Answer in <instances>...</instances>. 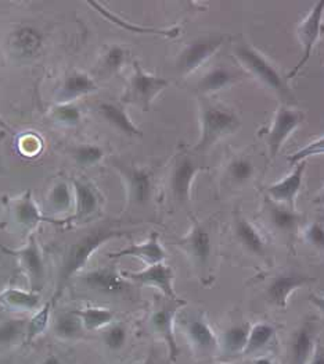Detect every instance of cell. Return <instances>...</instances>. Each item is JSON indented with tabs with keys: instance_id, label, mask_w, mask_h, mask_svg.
I'll use <instances>...</instances> for the list:
<instances>
[{
	"instance_id": "obj_30",
	"label": "cell",
	"mask_w": 324,
	"mask_h": 364,
	"mask_svg": "<svg viewBox=\"0 0 324 364\" xmlns=\"http://www.w3.org/2000/svg\"><path fill=\"white\" fill-rule=\"evenodd\" d=\"M250 330L251 328L245 324H237V326H232L230 328H228L222 335V341L219 343L223 353L230 358L237 356V355H242L247 348Z\"/></svg>"
},
{
	"instance_id": "obj_32",
	"label": "cell",
	"mask_w": 324,
	"mask_h": 364,
	"mask_svg": "<svg viewBox=\"0 0 324 364\" xmlns=\"http://www.w3.org/2000/svg\"><path fill=\"white\" fill-rule=\"evenodd\" d=\"M86 331H97L113 324L116 313L106 307H85L75 310Z\"/></svg>"
},
{
	"instance_id": "obj_13",
	"label": "cell",
	"mask_w": 324,
	"mask_h": 364,
	"mask_svg": "<svg viewBox=\"0 0 324 364\" xmlns=\"http://www.w3.org/2000/svg\"><path fill=\"white\" fill-rule=\"evenodd\" d=\"M315 282L313 277L301 273H283L273 277L266 287V298L279 309H284L296 289Z\"/></svg>"
},
{
	"instance_id": "obj_36",
	"label": "cell",
	"mask_w": 324,
	"mask_h": 364,
	"mask_svg": "<svg viewBox=\"0 0 324 364\" xmlns=\"http://www.w3.org/2000/svg\"><path fill=\"white\" fill-rule=\"evenodd\" d=\"M52 301H49L45 306H42L40 309H38L35 311V314L32 316V318L28 320L27 324V343H30L33 339H36L38 336L43 334L46 331V328L49 327V321H50V314H52Z\"/></svg>"
},
{
	"instance_id": "obj_22",
	"label": "cell",
	"mask_w": 324,
	"mask_h": 364,
	"mask_svg": "<svg viewBox=\"0 0 324 364\" xmlns=\"http://www.w3.org/2000/svg\"><path fill=\"white\" fill-rule=\"evenodd\" d=\"M97 110L101 119L108 125H111L116 131H118L119 134L130 138L143 135L139 127L132 122V119L129 117V114L126 113L122 105L114 103V102H101Z\"/></svg>"
},
{
	"instance_id": "obj_10",
	"label": "cell",
	"mask_w": 324,
	"mask_h": 364,
	"mask_svg": "<svg viewBox=\"0 0 324 364\" xmlns=\"http://www.w3.org/2000/svg\"><path fill=\"white\" fill-rule=\"evenodd\" d=\"M4 250L17 257L20 266L23 267L24 273L28 278L30 291L33 292L40 291L46 279V264L36 238L30 235L28 242L26 243L21 249H17V250L4 249Z\"/></svg>"
},
{
	"instance_id": "obj_40",
	"label": "cell",
	"mask_w": 324,
	"mask_h": 364,
	"mask_svg": "<svg viewBox=\"0 0 324 364\" xmlns=\"http://www.w3.org/2000/svg\"><path fill=\"white\" fill-rule=\"evenodd\" d=\"M126 56H128V52L119 45H113L107 48V50L103 53V58H101L103 71L110 75L118 74L121 68L126 63Z\"/></svg>"
},
{
	"instance_id": "obj_39",
	"label": "cell",
	"mask_w": 324,
	"mask_h": 364,
	"mask_svg": "<svg viewBox=\"0 0 324 364\" xmlns=\"http://www.w3.org/2000/svg\"><path fill=\"white\" fill-rule=\"evenodd\" d=\"M90 6H93L100 14H103L106 18H108L111 23L117 24L118 27L130 30L132 32H140V33H154V35H161V36H168V38H175L179 35V30L177 28H171V30H157V28H142V27H135V26H129L126 21L121 20L117 16L108 13L106 9H103V6L100 3H89Z\"/></svg>"
},
{
	"instance_id": "obj_8",
	"label": "cell",
	"mask_w": 324,
	"mask_h": 364,
	"mask_svg": "<svg viewBox=\"0 0 324 364\" xmlns=\"http://www.w3.org/2000/svg\"><path fill=\"white\" fill-rule=\"evenodd\" d=\"M116 168L122 176L128 200L133 206H145L152 198V176L147 168L125 164V163H114Z\"/></svg>"
},
{
	"instance_id": "obj_34",
	"label": "cell",
	"mask_w": 324,
	"mask_h": 364,
	"mask_svg": "<svg viewBox=\"0 0 324 364\" xmlns=\"http://www.w3.org/2000/svg\"><path fill=\"white\" fill-rule=\"evenodd\" d=\"M82 321L75 311L61 313L55 320V335L64 341H74L82 336Z\"/></svg>"
},
{
	"instance_id": "obj_27",
	"label": "cell",
	"mask_w": 324,
	"mask_h": 364,
	"mask_svg": "<svg viewBox=\"0 0 324 364\" xmlns=\"http://www.w3.org/2000/svg\"><path fill=\"white\" fill-rule=\"evenodd\" d=\"M13 217L14 221L24 230H33L40 224L42 221H46L48 218L42 214L39 206L33 200L32 191H27L24 195H21L18 199L13 203Z\"/></svg>"
},
{
	"instance_id": "obj_20",
	"label": "cell",
	"mask_w": 324,
	"mask_h": 364,
	"mask_svg": "<svg viewBox=\"0 0 324 364\" xmlns=\"http://www.w3.org/2000/svg\"><path fill=\"white\" fill-rule=\"evenodd\" d=\"M72 186H74V196H75L74 198L75 214L71 217V220L84 221L99 212L101 205V198L90 182L77 180L72 182Z\"/></svg>"
},
{
	"instance_id": "obj_35",
	"label": "cell",
	"mask_w": 324,
	"mask_h": 364,
	"mask_svg": "<svg viewBox=\"0 0 324 364\" xmlns=\"http://www.w3.org/2000/svg\"><path fill=\"white\" fill-rule=\"evenodd\" d=\"M28 320L9 318L0 323V346H13L27 335Z\"/></svg>"
},
{
	"instance_id": "obj_19",
	"label": "cell",
	"mask_w": 324,
	"mask_h": 364,
	"mask_svg": "<svg viewBox=\"0 0 324 364\" xmlns=\"http://www.w3.org/2000/svg\"><path fill=\"white\" fill-rule=\"evenodd\" d=\"M111 259L119 257H136L143 260L146 264H158L164 263L167 259V252L160 242V237L157 232H152L146 242L129 245L118 252H113L108 255Z\"/></svg>"
},
{
	"instance_id": "obj_45",
	"label": "cell",
	"mask_w": 324,
	"mask_h": 364,
	"mask_svg": "<svg viewBox=\"0 0 324 364\" xmlns=\"http://www.w3.org/2000/svg\"><path fill=\"white\" fill-rule=\"evenodd\" d=\"M309 301L313 304V306H315L322 314H324V296H319V295H316V294H311Z\"/></svg>"
},
{
	"instance_id": "obj_26",
	"label": "cell",
	"mask_w": 324,
	"mask_h": 364,
	"mask_svg": "<svg viewBox=\"0 0 324 364\" xmlns=\"http://www.w3.org/2000/svg\"><path fill=\"white\" fill-rule=\"evenodd\" d=\"M235 235L238 243L251 255L264 257L267 252L261 232L240 213L235 214Z\"/></svg>"
},
{
	"instance_id": "obj_44",
	"label": "cell",
	"mask_w": 324,
	"mask_h": 364,
	"mask_svg": "<svg viewBox=\"0 0 324 364\" xmlns=\"http://www.w3.org/2000/svg\"><path fill=\"white\" fill-rule=\"evenodd\" d=\"M308 364H324V346L320 343H316L313 356Z\"/></svg>"
},
{
	"instance_id": "obj_42",
	"label": "cell",
	"mask_w": 324,
	"mask_h": 364,
	"mask_svg": "<svg viewBox=\"0 0 324 364\" xmlns=\"http://www.w3.org/2000/svg\"><path fill=\"white\" fill-rule=\"evenodd\" d=\"M303 241L316 250H324V224L322 221L311 223L303 230Z\"/></svg>"
},
{
	"instance_id": "obj_25",
	"label": "cell",
	"mask_w": 324,
	"mask_h": 364,
	"mask_svg": "<svg viewBox=\"0 0 324 364\" xmlns=\"http://www.w3.org/2000/svg\"><path fill=\"white\" fill-rule=\"evenodd\" d=\"M238 77L240 74H237L235 70L225 65H216L209 71H206V74L199 80L196 90L204 96L212 95L235 85L238 81Z\"/></svg>"
},
{
	"instance_id": "obj_11",
	"label": "cell",
	"mask_w": 324,
	"mask_h": 364,
	"mask_svg": "<svg viewBox=\"0 0 324 364\" xmlns=\"http://www.w3.org/2000/svg\"><path fill=\"white\" fill-rule=\"evenodd\" d=\"M186 304L184 301H171V304H165L160 309H157L151 317H150V327L151 330L158 335L168 346L169 359L175 362L179 356V346L177 343V338L174 333V324H175V316L180 306Z\"/></svg>"
},
{
	"instance_id": "obj_18",
	"label": "cell",
	"mask_w": 324,
	"mask_h": 364,
	"mask_svg": "<svg viewBox=\"0 0 324 364\" xmlns=\"http://www.w3.org/2000/svg\"><path fill=\"white\" fill-rule=\"evenodd\" d=\"M123 275L117 273L114 269L103 267L96 269L81 277V284L91 291H97L107 295L121 294L126 289L128 284Z\"/></svg>"
},
{
	"instance_id": "obj_38",
	"label": "cell",
	"mask_w": 324,
	"mask_h": 364,
	"mask_svg": "<svg viewBox=\"0 0 324 364\" xmlns=\"http://www.w3.org/2000/svg\"><path fill=\"white\" fill-rule=\"evenodd\" d=\"M50 114L55 122L64 127H77L82 122L81 107L75 103H57Z\"/></svg>"
},
{
	"instance_id": "obj_21",
	"label": "cell",
	"mask_w": 324,
	"mask_h": 364,
	"mask_svg": "<svg viewBox=\"0 0 324 364\" xmlns=\"http://www.w3.org/2000/svg\"><path fill=\"white\" fill-rule=\"evenodd\" d=\"M99 90L96 81L86 73H72L67 75L57 91L59 103H74L75 100L88 96Z\"/></svg>"
},
{
	"instance_id": "obj_28",
	"label": "cell",
	"mask_w": 324,
	"mask_h": 364,
	"mask_svg": "<svg viewBox=\"0 0 324 364\" xmlns=\"http://www.w3.org/2000/svg\"><path fill=\"white\" fill-rule=\"evenodd\" d=\"M0 306L14 311H36L40 309V296L33 291L7 288L0 292Z\"/></svg>"
},
{
	"instance_id": "obj_9",
	"label": "cell",
	"mask_w": 324,
	"mask_h": 364,
	"mask_svg": "<svg viewBox=\"0 0 324 364\" xmlns=\"http://www.w3.org/2000/svg\"><path fill=\"white\" fill-rule=\"evenodd\" d=\"M303 122V114L289 106H280L266 134V144L270 157H276L281 151L284 142L294 134Z\"/></svg>"
},
{
	"instance_id": "obj_4",
	"label": "cell",
	"mask_w": 324,
	"mask_h": 364,
	"mask_svg": "<svg viewBox=\"0 0 324 364\" xmlns=\"http://www.w3.org/2000/svg\"><path fill=\"white\" fill-rule=\"evenodd\" d=\"M169 84V80L146 73L139 61H133V74L128 81L123 99L125 102L139 106L143 112H148L155 97L167 90Z\"/></svg>"
},
{
	"instance_id": "obj_17",
	"label": "cell",
	"mask_w": 324,
	"mask_h": 364,
	"mask_svg": "<svg viewBox=\"0 0 324 364\" xmlns=\"http://www.w3.org/2000/svg\"><path fill=\"white\" fill-rule=\"evenodd\" d=\"M264 210L266 220L274 231L284 235H291L298 231L302 221V214L296 212L295 208L276 203L272 199L266 198Z\"/></svg>"
},
{
	"instance_id": "obj_14",
	"label": "cell",
	"mask_w": 324,
	"mask_h": 364,
	"mask_svg": "<svg viewBox=\"0 0 324 364\" xmlns=\"http://www.w3.org/2000/svg\"><path fill=\"white\" fill-rule=\"evenodd\" d=\"M179 246L197 267L204 269L208 266L212 256V241L208 230L199 221H194L189 234L179 241Z\"/></svg>"
},
{
	"instance_id": "obj_12",
	"label": "cell",
	"mask_w": 324,
	"mask_h": 364,
	"mask_svg": "<svg viewBox=\"0 0 324 364\" xmlns=\"http://www.w3.org/2000/svg\"><path fill=\"white\" fill-rule=\"evenodd\" d=\"M123 277L139 285H146V287H152L158 289L168 299H172V301L179 299L174 288L175 274L174 270L165 263L151 264L145 270L136 272V273H123Z\"/></svg>"
},
{
	"instance_id": "obj_33",
	"label": "cell",
	"mask_w": 324,
	"mask_h": 364,
	"mask_svg": "<svg viewBox=\"0 0 324 364\" xmlns=\"http://www.w3.org/2000/svg\"><path fill=\"white\" fill-rule=\"evenodd\" d=\"M274 335H276V330H274L273 326H270L267 323L255 324L250 330L247 348H245L242 355L252 356V355H257V353L262 352L272 343V341L274 339Z\"/></svg>"
},
{
	"instance_id": "obj_6",
	"label": "cell",
	"mask_w": 324,
	"mask_h": 364,
	"mask_svg": "<svg viewBox=\"0 0 324 364\" xmlns=\"http://www.w3.org/2000/svg\"><path fill=\"white\" fill-rule=\"evenodd\" d=\"M206 166L196 161L191 156L183 154L172 166L169 174V192L172 199L179 205H186L191 199V188L196 177L206 170Z\"/></svg>"
},
{
	"instance_id": "obj_15",
	"label": "cell",
	"mask_w": 324,
	"mask_h": 364,
	"mask_svg": "<svg viewBox=\"0 0 324 364\" xmlns=\"http://www.w3.org/2000/svg\"><path fill=\"white\" fill-rule=\"evenodd\" d=\"M43 33L32 26H20L9 35V49L20 59H32L43 48Z\"/></svg>"
},
{
	"instance_id": "obj_31",
	"label": "cell",
	"mask_w": 324,
	"mask_h": 364,
	"mask_svg": "<svg viewBox=\"0 0 324 364\" xmlns=\"http://www.w3.org/2000/svg\"><path fill=\"white\" fill-rule=\"evenodd\" d=\"M46 203L50 213L67 214L71 212L74 206V196L68 182L60 181L55 183L46 196Z\"/></svg>"
},
{
	"instance_id": "obj_46",
	"label": "cell",
	"mask_w": 324,
	"mask_h": 364,
	"mask_svg": "<svg viewBox=\"0 0 324 364\" xmlns=\"http://www.w3.org/2000/svg\"><path fill=\"white\" fill-rule=\"evenodd\" d=\"M40 364H62V362H61V359H60L59 356H56V355H49V356H46V358L43 359V362Z\"/></svg>"
},
{
	"instance_id": "obj_1",
	"label": "cell",
	"mask_w": 324,
	"mask_h": 364,
	"mask_svg": "<svg viewBox=\"0 0 324 364\" xmlns=\"http://www.w3.org/2000/svg\"><path fill=\"white\" fill-rule=\"evenodd\" d=\"M122 232L117 230H110V228H99L90 231L88 235L82 237L77 242L72 243L69 249L65 253L64 262L61 264L59 273V282H57V291L50 299L52 304H56L59 301L61 294L64 292L65 287L68 282L79 273L81 270L85 269L88 264L90 257L96 250H99L106 242L121 237Z\"/></svg>"
},
{
	"instance_id": "obj_3",
	"label": "cell",
	"mask_w": 324,
	"mask_h": 364,
	"mask_svg": "<svg viewBox=\"0 0 324 364\" xmlns=\"http://www.w3.org/2000/svg\"><path fill=\"white\" fill-rule=\"evenodd\" d=\"M235 58L241 64V67L261 82L265 88L274 92L280 97L293 96L287 85V78H284L276 65L265 58L258 49H255L248 42H238L235 46Z\"/></svg>"
},
{
	"instance_id": "obj_2",
	"label": "cell",
	"mask_w": 324,
	"mask_h": 364,
	"mask_svg": "<svg viewBox=\"0 0 324 364\" xmlns=\"http://www.w3.org/2000/svg\"><path fill=\"white\" fill-rule=\"evenodd\" d=\"M240 119L236 113L209 100L200 102V139L194 146L196 152H206L220 139L235 134L240 128Z\"/></svg>"
},
{
	"instance_id": "obj_7",
	"label": "cell",
	"mask_w": 324,
	"mask_h": 364,
	"mask_svg": "<svg viewBox=\"0 0 324 364\" xmlns=\"http://www.w3.org/2000/svg\"><path fill=\"white\" fill-rule=\"evenodd\" d=\"M323 16H324V0L318 1L311 13L306 16V18L299 24L298 27V38L302 46V58L296 63L293 71L287 75V80L294 78L296 73L305 67V64L311 60L315 45L318 43L322 28H323Z\"/></svg>"
},
{
	"instance_id": "obj_24",
	"label": "cell",
	"mask_w": 324,
	"mask_h": 364,
	"mask_svg": "<svg viewBox=\"0 0 324 364\" xmlns=\"http://www.w3.org/2000/svg\"><path fill=\"white\" fill-rule=\"evenodd\" d=\"M186 335H187L191 346L203 355L213 353L219 348V342H218V338L213 333V330L201 317L191 318L187 323Z\"/></svg>"
},
{
	"instance_id": "obj_43",
	"label": "cell",
	"mask_w": 324,
	"mask_h": 364,
	"mask_svg": "<svg viewBox=\"0 0 324 364\" xmlns=\"http://www.w3.org/2000/svg\"><path fill=\"white\" fill-rule=\"evenodd\" d=\"M323 153L324 136L323 138H320V139H318V141H315V142H311V144H309L308 146H305L303 149H301V151L294 153V154L289 159V161H290V164H293V166L295 164V166H296L298 163L308 160V157H311V156L323 154Z\"/></svg>"
},
{
	"instance_id": "obj_49",
	"label": "cell",
	"mask_w": 324,
	"mask_h": 364,
	"mask_svg": "<svg viewBox=\"0 0 324 364\" xmlns=\"http://www.w3.org/2000/svg\"><path fill=\"white\" fill-rule=\"evenodd\" d=\"M143 364H155L154 363V356H152V355H150L147 359H146V362Z\"/></svg>"
},
{
	"instance_id": "obj_29",
	"label": "cell",
	"mask_w": 324,
	"mask_h": 364,
	"mask_svg": "<svg viewBox=\"0 0 324 364\" xmlns=\"http://www.w3.org/2000/svg\"><path fill=\"white\" fill-rule=\"evenodd\" d=\"M255 173H257V167L250 157L235 156L226 167L225 177L228 183H230L233 188L235 186L240 188L252 181L255 177Z\"/></svg>"
},
{
	"instance_id": "obj_16",
	"label": "cell",
	"mask_w": 324,
	"mask_h": 364,
	"mask_svg": "<svg viewBox=\"0 0 324 364\" xmlns=\"http://www.w3.org/2000/svg\"><path fill=\"white\" fill-rule=\"evenodd\" d=\"M306 163L308 160L298 163L293 173L289 174L284 180L267 186V198L276 203L295 208V199L303 183V173L306 170Z\"/></svg>"
},
{
	"instance_id": "obj_48",
	"label": "cell",
	"mask_w": 324,
	"mask_h": 364,
	"mask_svg": "<svg viewBox=\"0 0 324 364\" xmlns=\"http://www.w3.org/2000/svg\"><path fill=\"white\" fill-rule=\"evenodd\" d=\"M316 203H319V205H322V206H324V189L322 191V193L316 198V200H315Z\"/></svg>"
},
{
	"instance_id": "obj_5",
	"label": "cell",
	"mask_w": 324,
	"mask_h": 364,
	"mask_svg": "<svg viewBox=\"0 0 324 364\" xmlns=\"http://www.w3.org/2000/svg\"><path fill=\"white\" fill-rule=\"evenodd\" d=\"M226 36H206L187 43L179 53L177 71L181 77H187L199 70L208 59H211L225 43Z\"/></svg>"
},
{
	"instance_id": "obj_37",
	"label": "cell",
	"mask_w": 324,
	"mask_h": 364,
	"mask_svg": "<svg viewBox=\"0 0 324 364\" xmlns=\"http://www.w3.org/2000/svg\"><path fill=\"white\" fill-rule=\"evenodd\" d=\"M106 156V152L101 146L94 144H82L74 148L72 157L75 163L82 168H90L99 164Z\"/></svg>"
},
{
	"instance_id": "obj_47",
	"label": "cell",
	"mask_w": 324,
	"mask_h": 364,
	"mask_svg": "<svg viewBox=\"0 0 324 364\" xmlns=\"http://www.w3.org/2000/svg\"><path fill=\"white\" fill-rule=\"evenodd\" d=\"M251 364H276L270 358H266V356H262V358H255V359H252L251 360Z\"/></svg>"
},
{
	"instance_id": "obj_41",
	"label": "cell",
	"mask_w": 324,
	"mask_h": 364,
	"mask_svg": "<svg viewBox=\"0 0 324 364\" xmlns=\"http://www.w3.org/2000/svg\"><path fill=\"white\" fill-rule=\"evenodd\" d=\"M128 341V331L122 324H110L103 334V342L110 350H119Z\"/></svg>"
},
{
	"instance_id": "obj_23",
	"label": "cell",
	"mask_w": 324,
	"mask_h": 364,
	"mask_svg": "<svg viewBox=\"0 0 324 364\" xmlns=\"http://www.w3.org/2000/svg\"><path fill=\"white\" fill-rule=\"evenodd\" d=\"M316 335L312 324L301 326L290 341V364H308L311 362L315 348Z\"/></svg>"
}]
</instances>
